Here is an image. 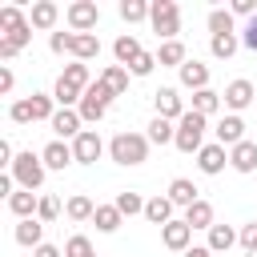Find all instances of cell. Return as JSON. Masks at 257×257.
<instances>
[{"instance_id": "8d00e7d4", "label": "cell", "mask_w": 257, "mask_h": 257, "mask_svg": "<svg viewBox=\"0 0 257 257\" xmlns=\"http://www.w3.org/2000/svg\"><path fill=\"white\" fill-rule=\"evenodd\" d=\"M237 48H241V40H237V36H209V52H213L217 60H229Z\"/></svg>"}, {"instance_id": "4316f807", "label": "cell", "mask_w": 257, "mask_h": 257, "mask_svg": "<svg viewBox=\"0 0 257 257\" xmlns=\"http://www.w3.org/2000/svg\"><path fill=\"white\" fill-rule=\"evenodd\" d=\"M173 209H177V205H173L169 197H149V205H145V217H149L153 225H161V229H165V225L173 221Z\"/></svg>"}, {"instance_id": "3957f363", "label": "cell", "mask_w": 257, "mask_h": 257, "mask_svg": "<svg viewBox=\"0 0 257 257\" xmlns=\"http://www.w3.org/2000/svg\"><path fill=\"white\" fill-rule=\"evenodd\" d=\"M205 128H209V116H201V112H185L181 120H177V149L181 153H201L205 149Z\"/></svg>"}, {"instance_id": "8992f818", "label": "cell", "mask_w": 257, "mask_h": 257, "mask_svg": "<svg viewBox=\"0 0 257 257\" xmlns=\"http://www.w3.org/2000/svg\"><path fill=\"white\" fill-rule=\"evenodd\" d=\"M100 153H104V141H100L96 128H84V133L72 141V157H76V165H96Z\"/></svg>"}, {"instance_id": "ac0fdd59", "label": "cell", "mask_w": 257, "mask_h": 257, "mask_svg": "<svg viewBox=\"0 0 257 257\" xmlns=\"http://www.w3.org/2000/svg\"><path fill=\"white\" fill-rule=\"evenodd\" d=\"M229 165L237 173H253L257 169V141H241L237 149H229Z\"/></svg>"}, {"instance_id": "f35d334b", "label": "cell", "mask_w": 257, "mask_h": 257, "mask_svg": "<svg viewBox=\"0 0 257 257\" xmlns=\"http://www.w3.org/2000/svg\"><path fill=\"white\" fill-rule=\"evenodd\" d=\"M120 16L128 24H141V20H149V4L145 0H120Z\"/></svg>"}, {"instance_id": "bcb514c9", "label": "cell", "mask_w": 257, "mask_h": 257, "mask_svg": "<svg viewBox=\"0 0 257 257\" xmlns=\"http://www.w3.org/2000/svg\"><path fill=\"white\" fill-rule=\"evenodd\" d=\"M241 44H245L249 52H257V16L245 24V32H241Z\"/></svg>"}, {"instance_id": "11a10c76", "label": "cell", "mask_w": 257, "mask_h": 257, "mask_svg": "<svg viewBox=\"0 0 257 257\" xmlns=\"http://www.w3.org/2000/svg\"><path fill=\"white\" fill-rule=\"evenodd\" d=\"M253 141H257V137H253Z\"/></svg>"}, {"instance_id": "e575fe53", "label": "cell", "mask_w": 257, "mask_h": 257, "mask_svg": "<svg viewBox=\"0 0 257 257\" xmlns=\"http://www.w3.org/2000/svg\"><path fill=\"white\" fill-rule=\"evenodd\" d=\"M209 32L213 36H233V12L229 8H213L209 12Z\"/></svg>"}, {"instance_id": "30bf717a", "label": "cell", "mask_w": 257, "mask_h": 257, "mask_svg": "<svg viewBox=\"0 0 257 257\" xmlns=\"http://www.w3.org/2000/svg\"><path fill=\"white\" fill-rule=\"evenodd\" d=\"M189 241H193V229L185 225V217H181V221H169V225L161 229V245L173 249V253H189V249H193Z\"/></svg>"}, {"instance_id": "816d5d0a", "label": "cell", "mask_w": 257, "mask_h": 257, "mask_svg": "<svg viewBox=\"0 0 257 257\" xmlns=\"http://www.w3.org/2000/svg\"><path fill=\"white\" fill-rule=\"evenodd\" d=\"M12 56H16V48H12L8 40H0V60H12Z\"/></svg>"}, {"instance_id": "5b68a950", "label": "cell", "mask_w": 257, "mask_h": 257, "mask_svg": "<svg viewBox=\"0 0 257 257\" xmlns=\"http://www.w3.org/2000/svg\"><path fill=\"white\" fill-rule=\"evenodd\" d=\"M108 104H112V92L96 80V84L84 92V100L76 104V112H80V120H84V124H100V120H104V112H108Z\"/></svg>"}, {"instance_id": "ee69618b", "label": "cell", "mask_w": 257, "mask_h": 257, "mask_svg": "<svg viewBox=\"0 0 257 257\" xmlns=\"http://www.w3.org/2000/svg\"><path fill=\"white\" fill-rule=\"evenodd\" d=\"M8 120H12V124H32V104H28V100H16V104L8 108Z\"/></svg>"}, {"instance_id": "7bdbcfd3", "label": "cell", "mask_w": 257, "mask_h": 257, "mask_svg": "<svg viewBox=\"0 0 257 257\" xmlns=\"http://www.w3.org/2000/svg\"><path fill=\"white\" fill-rule=\"evenodd\" d=\"M153 68H157V52H141V56L128 64V72H133V76H149Z\"/></svg>"}, {"instance_id": "f1b7e54d", "label": "cell", "mask_w": 257, "mask_h": 257, "mask_svg": "<svg viewBox=\"0 0 257 257\" xmlns=\"http://www.w3.org/2000/svg\"><path fill=\"white\" fill-rule=\"evenodd\" d=\"M145 137H149V145H169V141H177V124L165 120V116H153Z\"/></svg>"}, {"instance_id": "52a82bcc", "label": "cell", "mask_w": 257, "mask_h": 257, "mask_svg": "<svg viewBox=\"0 0 257 257\" xmlns=\"http://www.w3.org/2000/svg\"><path fill=\"white\" fill-rule=\"evenodd\" d=\"M48 124H52L56 141H76V137L84 133V120H80V112H76V108H56V116H52Z\"/></svg>"}, {"instance_id": "ab89813d", "label": "cell", "mask_w": 257, "mask_h": 257, "mask_svg": "<svg viewBox=\"0 0 257 257\" xmlns=\"http://www.w3.org/2000/svg\"><path fill=\"white\" fill-rule=\"evenodd\" d=\"M64 257H92V241H88L84 233L68 237V241H64Z\"/></svg>"}, {"instance_id": "e0dca14e", "label": "cell", "mask_w": 257, "mask_h": 257, "mask_svg": "<svg viewBox=\"0 0 257 257\" xmlns=\"http://www.w3.org/2000/svg\"><path fill=\"white\" fill-rule=\"evenodd\" d=\"M36 205H40V197H36L32 189H16V193L8 197V209H12V217H20V221L36 217Z\"/></svg>"}, {"instance_id": "8fae6325", "label": "cell", "mask_w": 257, "mask_h": 257, "mask_svg": "<svg viewBox=\"0 0 257 257\" xmlns=\"http://www.w3.org/2000/svg\"><path fill=\"white\" fill-rule=\"evenodd\" d=\"M221 100H225V108H233V112H241V108H249V104H257V88L249 84V80H233L225 92H221Z\"/></svg>"}, {"instance_id": "9a60e30c", "label": "cell", "mask_w": 257, "mask_h": 257, "mask_svg": "<svg viewBox=\"0 0 257 257\" xmlns=\"http://www.w3.org/2000/svg\"><path fill=\"white\" fill-rule=\"evenodd\" d=\"M177 72H181V84H185V88H193V92L209 88V64H201V60H185Z\"/></svg>"}, {"instance_id": "ffe728a7", "label": "cell", "mask_w": 257, "mask_h": 257, "mask_svg": "<svg viewBox=\"0 0 257 257\" xmlns=\"http://www.w3.org/2000/svg\"><path fill=\"white\" fill-rule=\"evenodd\" d=\"M185 225H189V229H213V225H217V221H213V205H209L205 197H201L197 205H189V209H185Z\"/></svg>"}, {"instance_id": "44dd1931", "label": "cell", "mask_w": 257, "mask_h": 257, "mask_svg": "<svg viewBox=\"0 0 257 257\" xmlns=\"http://www.w3.org/2000/svg\"><path fill=\"white\" fill-rule=\"evenodd\" d=\"M237 241H241V233H237L233 225H213V229H209V249H213V253H229Z\"/></svg>"}, {"instance_id": "603a6c76", "label": "cell", "mask_w": 257, "mask_h": 257, "mask_svg": "<svg viewBox=\"0 0 257 257\" xmlns=\"http://www.w3.org/2000/svg\"><path fill=\"white\" fill-rule=\"evenodd\" d=\"M72 56H76V60H84V64H88V60H96V56H100V36H96V32H76Z\"/></svg>"}, {"instance_id": "f6af8a7d", "label": "cell", "mask_w": 257, "mask_h": 257, "mask_svg": "<svg viewBox=\"0 0 257 257\" xmlns=\"http://www.w3.org/2000/svg\"><path fill=\"white\" fill-rule=\"evenodd\" d=\"M0 40H8V44H12V48H16V52H20V48H24V44H28V40H32V24H24V28H16V32H12V36H0Z\"/></svg>"}, {"instance_id": "4dcf8cb0", "label": "cell", "mask_w": 257, "mask_h": 257, "mask_svg": "<svg viewBox=\"0 0 257 257\" xmlns=\"http://www.w3.org/2000/svg\"><path fill=\"white\" fill-rule=\"evenodd\" d=\"M120 221H124V217H120V209H116V205H96V213H92V225H96L100 233H116V229H120Z\"/></svg>"}, {"instance_id": "cb8c5ba5", "label": "cell", "mask_w": 257, "mask_h": 257, "mask_svg": "<svg viewBox=\"0 0 257 257\" xmlns=\"http://www.w3.org/2000/svg\"><path fill=\"white\" fill-rule=\"evenodd\" d=\"M141 52H145V48H141V40H137V36H128V32H124V36H116V44H112L116 64H124V68H128V64H133Z\"/></svg>"}, {"instance_id": "7dc6e473", "label": "cell", "mask_w": 257, "mask_h": 257, "mask_svg": "<svg viewBox=\"0 0 257 257\" xmlns=\"http://www.w3.org/2000/svg\"><path fill=\"white\" fill-rule=\"evenodd\" d=\"M241 245H245L249 253L257 249V225H245V229H241Z\"/></svg>"}, {"instance_id": "1f68e13d", "label": "cell", "mask_w": 257, "mask_h": 257, "mask_svg": "<svg viewBox=\"0 0 257 257\" xmlns=\"http://www.w3.org/2000/svg\"><path fill=\"white\" fill-rule=\"evenodd\" d=\"M221 104H225V100H221V92H213V88H201V92H193V112H201V116H213Z\"/></svg>"}, {"instance_id": "9c48e42d", "label": "cell", "mask_w": 257, "mask_h": 257, "mask_svg": "<svg viewBox=\"0 0 257 257\" xmlns=\"http://www.w3.org/2000/svg\"><path fill=\"white\" fill-rule=\"evenodd\" d=\"M153 104H157V116H165V120H181V116L189 112L177 88H157V92H153Z\"/></svg>"}, {"instance_id": "f5cc1de1", "label": "cell", "mask_w": 257, "mask_h": 257, "mask_svg": "<svg viewBox=\"0 0 257 257\" xmlns=\"http://www.w3.org/2000/svg\"><path fill=\"white\" fill-rule=\"evenodd\" d=\"M253 257H257V249H253Z\"/></svg>"}, {"instance_id": "7c38bea8", "label": "cell", "mask_w": 257, "mask_h": 257, "mask_svg": "<svg viewBox=\"0 0 257 257\" xmlns=\"http://www.w3.org/2000/svg\"><path fill=\"white\" fill-rule=\"evenodd\" d=\"M213 133H217V145H225V149H237L241 141H249V137H245V120H241L237 112L221 116V124H217Z\"/></svg>"}, {"instance_id": "7402d4cb", "label": "cell", "mask_w": 257, "mask_h": 257, "mask_svg": "<svg viewBox=\"0 0 257 257\" xmlns=\"http://www.w3.org/2000/svg\"><path fill=\"white\" fill-rule=\"evenodd\" d=\"M56 16H60V8H56L52 0H36L32 12H28V24H32V28H52Z\"/></svg>"}, {"instance_id": "681fc988", "label": "cell", "mask_w": 257, "mask_h": 257, "mask_svg": "<svg viewBox=\"0 0 257 257\" xmlns=\"http://www.w3.org/2000/svg\"><path fill=\"white\" fill-rule=\"evenodd\" d=\"M32 257H60V249L56 245H40V249H32Z\"/></svg>"}, {"instance_id": "ba28073f", "label": "cell", "mask_w": 257, "mask_h": 257, "mask_svg": "<svg viewBox=\"0 0 257 257\" xmlns=\"http://www.w3.org/2000/svg\"><path fill=\"white\" fill-rule=\"evenodd\" d=\"M96 20H100V8H96L92 0H76V4H68V24H72V32H92Z\"/></svg>"}, {"instance_id": "d4e9b609", "label": "cell", "mask_w": 257, "mask_h": 257, "mask_svg": "<svg viewBox=\"0 0 257 257\" xmlns=\"http://www.w3.org/2000/svg\"><path fill=\"white\" fill-rule=\"evenodd\" d=\"M60 80H64V84H72V88H80V92H88V88H92V76H88V64H84V60H72V64H64Z\"/></svg>"}, {"instance_id": "f907efd6", "label": "cell", "mask_w": 257, "mask_h": 257, "mask_svg": "<svg viewBox=\"0 0 257 257\" xmlns=\"http://www.w3.org/2000/svg\"><path fill=\"white\" fill-rule=\"evenodd\" d=\"M185 257H213V249H209V245H193Z\"/></svg>"}, {"instance_id": "c3c4849f", "label": "cell", "mask_w": 257, "mask_h": 257, "mask_svg": "<svg viewBox=\"0 0 257 257\" xmlns=\"http://www.w3.org/2000/svg\"><path fill=\"white\" fill-rule=\"evenodd\" d=\"M12 84H16L12 68H8V64H0V92H12Z\"/></svg>"}, {"instance_id": "d590c367", "label": "cell", "mask_w": 257, "mask_h": 257, "mask_svg": "<svg viewBox=\"0 0 257 257\" xmlns=\"http://www.w3.org/2000/svg\"><path fill=\"white\" fill-rule=\"evenodd\" d=\"M28 104H32V120H52V116H56V100L44 96V92H32Z\"/></svg>"}, {"instance_id": "5bb4252c", "label": "cell", "mask_w": 257, "mask_h": 257, "mask_svg": "<svg viewBox=\"0 0 257 257\" xmlns=\"http://www.w3.org/2000/svg\"><path fill=\"white\" fill-rule=\"evenodd\" d=\"M40 157H44V169H56V173H64L76 157H72V145L68 141H48L44 149H40Z\"/></svg>"}, {"instance_id": "d6986e66", "label": "cell", "mask_w": 257, "mask_h": 257, "mask_svg": "<svg viewBox=\"0 0 257 257\" xmlns=\"http://www.w3.org/2000/svg\"><path fill=\"white\" fill-rule=\"evenodd\" d=\"M197 193H201V189H197V185H193L189 177H177V181L169 185V201H173V205H181V209H189V205H197V201H201Z\"/></svg>"}, {"instance_id": "60d3db41", "label": "cell", "mask_w": 257, "mask_h": 257, "mask_svg": "<svg viewBox=\"0 0 257 257\" xmlns=\"http://www.w3.org/2000/svg\"><path fill=\"white\" fill-rule=\"evenodd\" d=\"M36 217H40L44 225H52V221L60 217V201H56V197H40V205H36Z\"/></svg>"}, {"instance_id": "836d02e7", "label": "cell", "mask_w": 257, "mask_h": 257, "mask_svg": "<svg viewBox=\"0 0 257 257\" xmlns=\"http://www.w3.org/2000/svg\"><path fill=\"white\" fill-rule=\"evenodd\" d=\"M28 20H24V12L16 8V4H4L0 8V36H12L16 28H24Z\"/></svg>"}, {"instance_id": "6da1fadb", "label": "cell", "mask_w": 257, "mask_h": 257, "mask_svg": "<svg viewBox=\"0 0 257 257\" xmlns=\"http://www.w3.org/2000/svg\"><path fill=\"white\" fill-rule=\"evenodd\" d=\"M108 157H112L116 165H145V161H149V137L124 128V133H116V137L108 141Z\"/></svg>"}, {"instance_id": "b9f144b4", "label": "cell", "mask_w": 257, "mask_h": 257, "mask_svg": "<svg viewBox=\"0 0 257 257\" xmlns=\"http://www.w3.org/2000/svg\"><path fill=\"white\" fill-rule=\"evenodd\" d=\"M72 44H76V32H52L48 36V48L60 56V52H72Z\"/></svg>"}, {"instance_id": "484cf974", "label": "cell", "mask_w": 257, "mask_h": 257, "mask_svg": "<svg viewBox=\"0 0 257 257\" xmlns=\"http://www.w3.org/2000/svg\"><path fill=\"white\" fill-rule=\"evenodd\" d=\"M100 84H104L112 96H124V88H128V68H124V64H108V68L100 72Z\"/></svg>"}, {"instance_id": "277c9868", "label": "cell", "mask_w": 257, "mask_h": 257, "mask_svg": "<svg viewBox=\"0 0 257 257\" xmlns=\"http://www.w3.org/2000/svg\"><path fill=\"white\" fill-rule=\"evenodd\" d=\"M44 157L40 153H16V161H12V181L20 185V189H40L44 185Z\"/></svg>"}, {"instance_id": "4fadbf2b", "label": "cell", "mask_w": 257, "mask_h": 257, "mask_svg": "<svg viewBox=\"0 0 257 257\" xmlns=\"http://www.w3.org/2000/svg\"><path fill=\"white\" fill-rule=\"evenodd\" d=\"M225 165H229V149H225V145H217V141H213V145H205V149L197 153V169H201L205 177H217Z\"/></svg>"}, {"instance_id": "83f0119b", "label": "cell", "mask_w": 257, "mask_h": 257, "mask_svg": "<svg viewBox=\"0 0 257 257\" xmlns=\"http://www.w3.org/2000/svg\"><path fill=\"white\" fill-rule=\"evenodd\" d=\"M189 56H185V44L181 40H165L161 48H157V64H165V68H181Z\"/></svg>"}, {"instance_id": "f546056e", "label": "cell", "mask_w": 257, "mask_h": 257, "mask_svg": "<svg viewBox=\"0 0 257 257\" xmlns=\"http://www.w3.org/2000/svg\"><path fill=\"white\" fill-rule=\"evenodd\" d=\"M92 213H96V205H92L84 193H72L68 205H64V217H68V221H92Z\"/></svg>"}, {"instance_id": "2e32d148", "label": "cell", "mask_w": 257, "mask_h": 257, "mask_svg": "<svg viewBox=\"0 0 257 257\" xmlns=\"http://www.w3.org/2000/svg\"><path fill=\"white\" fill-rule=\"evenodd\" d=\"M16 241H20L24 249H40V245H44V221H40V217L16 221Z\"/></svg>"}, {"instance_id": "db71d44e", "label": "cell", "mask_w": 257, "mask_h": 257, "mask_svg": "<svg viewBox=\"0 0 257 257\" xmlns=\"http://www.w3.org/2000/svg\"><path fill=\"white\" fill-rule=\"evenodd\" d=\"M92 257H96V253H92Z\"/></svg>"}, {"instance_id": "74e56055", "label": "cell", "mask_w": 257, "mask_h": 257, "mask_svg": "<svg viewBox=\"0 0 257 257\" xmlns=\"http://www.w3.org/2000/svg\"><path fill=\"white\" fill-rule=\"evenodd\" d=\"M52 100H56L60 108H72V104H80V100H84V92H80V88H72V84H64V80H56Z\"/></svg>"}, {"instance_id": "7a4b0ae2", "label": "cell", "mask_w": 257, "mask_h": 257, "mask_svg": "<svg viewBox=\"0 0 257 257\" xmlns=\"http://www.w3.org/2000/svg\"><path fill=\"white\" fill-rule=\"evenodd\" d=\"M149 24L161 36V44L177 40V32H181V8H177V0H153L149 4Z\"/></svg>"}, {"instance_id": "d6a6232c", "label": "cell", "mask_w": 257, "mask_h": 257, "mask_svg": "<svg viewBox=\"0 0 257 257\" xmlns=\"http://www.w3.org/2000/svg\"><path fill=\"white\" fill-rule=\"evenodd\" d=\"M116 209H120V217H137V213H145V197L141 193H133V189H124V193H116V201H112Z\"/></svg>"}]
</instances>
